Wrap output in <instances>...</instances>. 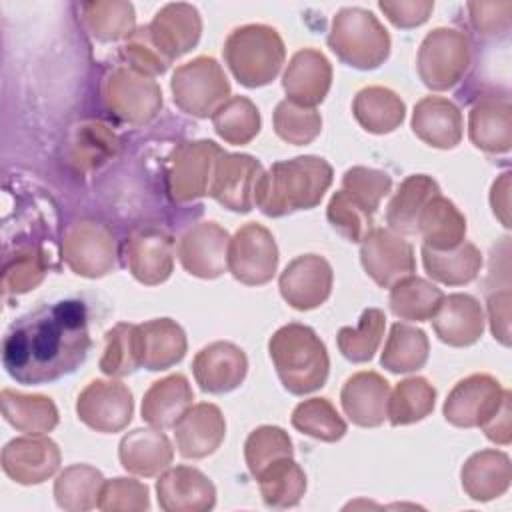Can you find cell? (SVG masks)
Masks as SVG:
<instances>
[{"mask_svg": "<svg viewBox=\"0 0 512 512\" xmlns=\"http://www.w3.org/2000/svg\"><path fill=\"white\" fill-rule=\"evenodd\" d=\"M90 348L82 302L44 306L12 324L4 340V368L22 384H42L72 372Z\"/></svg>", "mask_w": 512, "mask_h": 512, "instance_id": "obj_1", "label": "cell"}, {"mask_svg": "<svg viewBox=\"0 0 512 512\" xmlns=\"http://www.w3.org/2000/svg\"><path fill=\"white\" fill-rule=\"evenodd\" d=\"M270 354L290 392L302 394L322 386L328 372V358L322 342L310 328L290 324L278 330L270 342Z\"/></svg>", "mask_w": 512, "mask_h": 512, "instance_id": "obj_2", "label": "cell"}, {"mask_svg": "<svg viewBox=\"0 0 512 512\" xmlns=\"http://www.w3.org/2000/svg\"><path fill=\"white\" fill-rule=\"evenodd\" d=\"M330 184V166L320 158H296L276 164L266 188L260 192V204L266 214H282L294 208H306L320 200Z\"/></svg>", "mask_w": 512, "mask_h": 512, "instance_id": "obj_3", "label": "cell"}, {"mask_svg": "<svg viewBox=\"0 0 512 512\" xmlns=\"http://www.w3.org/2000/svg\"><path fill=\"white\" fill-rule=\"evenodd\" d=\"M284 50L274 30L266 26L238 28L226 44V58L246 86L266 84L280 68Z\"/></svg>", "mask_w": 512, "mask_h": 512, "instance_id": "obj_4", "label": "cell"}, {"mask_svg": "<svg viewBox=\"0 0 512 512\" xmlns=\"http://www.w3.org/2000/svg\"><path fill=\"white\" fill-rule=\"evenodd\" d=\"M330 46L352 66L372 68L388 54V34L370 12L346 8L334 18Z\"/></svg>", "mask_w": 512, "mask_h": 512, "instance_id": "obj_5", "label": "cell"}, {"mask_svg": "<svg viewBox=\"0 0 512 512\" xmlns=\"http://www.w3.org/2000/svg\"><path fill=\"white\" fill-rule=\"evenodd\" d=\"M172 90L174 100H178L184 110L204 116L228 94V82L214 60L198 58L174 74Z\"/></svg>", "mask_w": 512, "mask_h": 512, "instance_id": "obj_6", "label": "cell"}, {"mask_svg": "<svg viewBox=\"0 0 512 512\" xmlns=\"http://www.w3.org/2000/svg\"><path fill=\"white\" fill-rule=\"evenodd\" d=\"M58 466L56 444L46 438H14L2 450L4 472L20 484H38Z\"/></svg>", "mask_w": 512, "mask_h": 512, "instance_id": "obj_7", "label": "cell"}, {"mask_svg": "<svg viewBox=\"0 0 512 512\" xmlns=\"http://www.w3.org/2000/svg\"><path fill=\"white\" fill-rule=\"evenodd\" d=\"M80 418L98 430H118L132 416V396L116 382H92L78 398Z\"/></svg>", "mask_w": 512, "mask_h": 512, "instance_id": "obj_8", "label": "cell"}, {"mask_svg": "<svg viewBox=\"0 0 512 512\" xmlns=\"http://www.w3.org/2000/svg\"><path fill=\"white\" fill-rule=\"evenodd\" d=\"M230 262L236 278L250 284L266 282L276 268V246L272 236L256 224L242 228L232 244Z\"/></svg>", "mask_w": 512, "mask_h": 512, "instance_id": "obj_9", "label": "cell"}, {"mask_svg": "<svg viewBox=\"0 0 512 512\" xmlns=\"http://www.w3.org/2000/svg\"><path fill=\"white\" fill-rule=\"evenodd\" d=\"M330 266L318 256L294 260L280 278L284 298L296 308L318 306L330 292Z\"/></svg>", "mask_w": 512, "mask_h": 512, "instance_id": "obj_10", "label": "cell"}, {"mask_svg": "<svg viewBox=\"0 0 512 512\" xmlns=\"http://www.w3.org/2000/svg\"><path fill=\"white\" fill-rule=\"evenodd\" d=\"M246 372V358L242 350L232 344H212L204 348L194 362V374L202 390L226 392L240 384Z\"/></svg>", "mask_w": 512, "mask_h": 512, "instance_id": "obj_11", "label": "cell"}, {"mask_svg": "<svg viewBox=\"0 0 512 512\" xmlns=\"http://www.w3.org/2000/svg\"><path fill=\"white\" fill-rule=\"evenodd\" d=\"M362 260L366 270L380 284H390L394 278L412 272V250L410 246L386 230H374L364 246Z\"/></svg>", "mask_w": 512, "mask_h": 512, "instance_id": "obj_12", "label": "cell"}, {"mask_svg": "<svg viewBox=\"0 0 512 512\" xmlns=\"http://www.w3.org/2000/svg\"><path fill=\"white\" fill-rule=\"evenodd\" d=\"M388 382L378 374H356L342 392L346 414L362 426H376L384 420Z\"/></svg>", "mask_w": 512, "mask_h": 512, "instance_id": "obj_13", "label": "cell"}, {"mask_svg": "<svg viewBox=\"0 0 512 512\" xmlns=\"http://www.w3.org/2000/svg\"><path fill=\"white\" fill-rule=\"evenodd\" d=\"M224 436V422L218 408L200 404L190 410L176 428L180 452L184 456H206L210 454Z\"/></svg>", "mask_w": 512, "mask_h": 512, "instance_id": "obj_14", "label": "cell"}, {"mask_svg": "<svg viewBox=\"0 0 512 512\" xmlns=\"http://www.w3.org/2000/svg\"><path fill=\"white\" fill-rule=\"evenodd\" d=\"M226 232L214 224H204L186 234L182 242V262L198 276H218L224 268Z\"/></svg>", "mask_w": 512, "mask_h": 512, "instance_id": "obj_15", "label": "cell"}, {"mask_svg": "<svg viewBox=\"0 0 512 512\" xmlns=\"http://www.w3.org/2000/svg\"><path fill=\"white\" fill-rule=\"evenodd\" d=\"M2 414L6 422L28 434H42L54 428L58 416L50 398L24 396L4 388L0 394Z\"/></svg>", "mask_w": 512, "mask_h": 512, "instance_id": "obj_16", "label": "cell"}, {"mask_svg": "<svg viewBox=\"0 0 512 512\" xmlns=\"http://www.w3.org/2000/svg\"><path fill=\"white\" fill-rule=\"evenodd\" d=\"M152 30L158 44L162 42L164 50L170 52V56H178L198 40V12L186 4H168L156 14Z\"/></svg>", "mask_w": 512, "mask_h": 512, "instance_id": "obj_17", "label": "cell"}, {"mask_svg": "<svg viewBox=\"0 0 512 512\" xmlns=\"http://www.w3.org/2000/svg\"><path fill=\"white\" fill-rule=\"evenodd\" d=\"M330 68L322 54L314 50L298 52L286 72V90L302 102H318L328 88Z\"/></svg>", "mask_w": 512, "mask_h": 512, "instance_id": "obj_18", "label": "cell"}, {"mask_svg": "<svg viewBox=\"0 0 512 512\" xmlns=\"http://www.w3.org/2000/svg\"><path fill=\"white\" fill-rule=\"evenodd\" d=\"M140 354L142 362L150 370H160L184 354V334L182 330L168 322V320H156L140 328Z\"/></svg>", "mask_w": 512, "mask_h": 512, "instance_id": "obj_19", "label": "cell"}, {"mask_svg": "<svg viewBox=\"0 0 512 512\" xmlns=\"http://www.w3.org/2000/svg\"><path fill=\"white\" fill-rule=\"evenodd\" d=\"M192 394L182 376H170L156 382L144 398L142 414L154 426H170L176 422Z\"/></svg>", "mask_w": 512, "mask_h": 512, "instance_id": "obj_20", "label": "cell"}, {"mask_svg": "<svg viewBox=\"0 0 512 512\" xmlns=\"http://www.w3.org/2000/svg\"><path fill=\"white\" fill-rule=\"evenodd\" d=\"M126 468L140 474H154L170 460V444L162 434L150 430H136L122 440L120 450Z\"/></svg>", "mask_w": 512, "mask_h": 512, "instance_id": "obj_21", "label": "cell"}, {"mask_svg": "<svg viewBox=\"0 0 512 512\" xmlns=\"http://www.w3.org/2000/svg\"><path fill=\"white\" fill-rule=\"evenodd\" d=\"M110 238L94 228H78L68 238V262L78 270V274H104L110 266Z\"/></svg>", "mask_w": 512, "mask_h": 512, "instance_id": "obj_22", "label": "cell"}, {"mask_svg": "<svg viewBox=\"0 0 512 512\" xmlns=\"http://www.w3.org/2000/svg\"><path fill=\"white\" fill-rule=\"evenodd\" d=\"M460 38L452 30H436L432 32L420 52V72L428 86L446 88L452 84V78L444 66V62H452L460 54Z\"/></svg>", "mask_w": 512, "mask_h": 512, "instance_id": "obj_23", "label": "cell"}, {"mask_svg": "<svg viewBox=\"0 0 512 512\" xmlns=\"http://www.w3.org/2000/svg\"><path fill=\"white\" fill-rule=\"evenodd\" d=\"M414 130L434 146H452L458 138L456 108L444 100H424L414 114Z\"/></svg>", "mask_w": 512, "mask_h": 512, "instance_id": "obj_24", "label": "cell"}, {"mask_svg": "<svg viewBox=\"0 0 512 512\" xmlns=\"http://www.w3.org/2000/svg\"><path fill=\"white\" fill-rule=\"evenodd\" d=\"M356 116L372 132L392 130L404 116L402 102L388 90L368 88L356 98Z\"/></svg>", "mask_w": 512, "mask_h": 512, "instance_id": "obj_25", "label": "cell"}, {"mask_svg": "<svg viewBox=\"0 0 512 512\" xmlns=\"http://www.w3.org/2000/svg\"><path fill=\"white\" fill-rule=\"evenodd\" d=\"M426 348V338L420 330L396 324L384 350L382 364H386L392 372L414 370L426 360Z\"/></svg>", "mask_w": 512, "mask_h": 512, "instance_id": "obj_26", "label": "cell"}, {"mask_svg": "<svg viewBox=\"0 0 512 512\" xmlns=\"http://www.w3.org/2000/svg\"><path fill=\"white\" fill-rule=\"evenodd\" d=\"M440 298L442 294L438 288L430 286L420 278H412L394 288L392 310L404 318L422 320L434 312Z\"/></svg>", "mask_w": 512, "mask_h": 512, "instance_id": "obj_27", "label": "cell"}, {"mask_svg": "<svg viewBox=\"0 0 512 512\" xmlns=\"http://www.w3.org/2000/svg\"><path fill=\"white\" fill-rule=\"evenodd\" d=\"M382 326H384V314L380 310L364 312L360 326L356 330L352 328L340 330L338 342H340L342 354L354 362L372 358L382 334Z\"/></svg>", "mask_w": 512, "mask_h": 512, "instance_id": "obj_28", "label": "cell"}, {"mask_svg": "<svg viewBox=\"0 0 512 512\" xmlns=\"http://www.w3.org/2000/svg\"><path fill=\"white\" fill-rule=\"evenodd\" d=\"M108 348L102 360V370L108 374H126L142 362L140 354V330L120 324L108 334Z\"/></svg>", "mask_w": 512, "mask_h": 512, "instance_id": "obj_29", "label": "cell"}, {"mask_svg": "<svg viewBox=\"0 0 512 512\" xmlns=\"http://www.w3.org/2000/svg\"><path fill=\"white\" fill-rule=\"evenodd\" d=\"M292 422L302 432L322 438V440H338L346 430L344 422L338 418V414L332 410V406L318 398H314L306 404H300L294 412Z\"/></svg>", "mask_w": 512, "mask_h": 512, "instance_id": "obj_30", "label": "cell"}, {"mask_svg": "<svg viewBox=\"0 0 512 512\" xmlns=\"http://www.w3.org/2000/svg\"><path fill=\"white\" fill-rule=\"evenodd\" d=\"M434 406V390L422 378L406 380L396 388V396L392 402V422L406 424L412 420L424 418Z\"/></svg>", "mask_w": 512, "mask_h": 512, "instance_id": "obj_31", "label": "cell"}, {"mask_svg": "<svg viewBox=\"0 0 512 512\" xmlns=\"http://www.w3.org/2000/svg\"><path fill=\"white\" fill-rule=\"evenodd\" d=\"M430 190H436V186L428 178L414 176L406 180L400 194L390 204V224L402 232H416L418 206L426 200Z\"/></svg>", "mask_w": 512, "mask_h": 512, "instance_id": "obj_32", "label": "cell"}, {"mask_svg": "<svg viewBox=\"0 0 512 512\" xmlns=\"http://www.w3.org/2000/svg\"><path fill=\"white\" fill-rule=\"evenodd\" d=\"M216 130L230 142H246L258 132V112L242 98H234L222 106L214 118Z\"/></svg>", "mask_w": 512, "mask_h": 512, "instance_id": "obj_33", "label": "cell"}, {"mask_svg": "<svg viewBox=\"0 0 512 512\" xmlns=\"http://www.w3.org/2000/svg\"><path fill=\"white\" fill-rule=\"evenodd\" d=\"M472 304L474 302L466 296H450L446 300L442 314L436 318V330L442 340L462 344L476 338V326L470 322H462V318H466L474 310Z\"/></svg>", "mask_w": 512, "mask_h": 512, "instance_id": "obj_34", "label": "cell"}, {"mask_svg": "<svg viewBox=\"0 0 512 512\" xmlns=\"http://www.w3.org/2000/svg\"><path fill=\"white\" fill-rule=\"evenodd\" d=\"M88 22L98 38L110 40L122 36L126 30H130L134 12L130 4L124 2H112V4H88L86 6Z\"/></svg>", "mask_w": 512, "mask_h": 512, "instance_id": "obj_35", "label": "cell"}, {"mask_svg": "<svg viewBox=\"0 0 512 512\" xmlns=\"http://www.w3.org/2000/svg\"><path fill=\"white\" fill-rule=\"evenodd\" d=\"M304 488V476L294 462H278L262 480L264 496L270 504H292Z\"/></svg>", "mask_w": 512, "mask_h": 512, "instance_id": "obj_36", "label": "cell"}, {"mask_svg": "<svg viewBox=\"0 0 512 512\" xmlns=\"http://www.w3.org/2000/svg\"><path fill=\"white\" fill-rule=\"evenodd\" d=\"M134 254H146V258L132 260V270L140 280L158 282L168 276V270H170L168 242H162L158 238H142L138 240Z\"/></svg>", "mask_w": 512, "mask_h": 512, "instance_id": "obj_37", "label": "cell"}, {"mask_svg": "<svg viewBox=\"0 0 512 512\" xmlns=\"http://www.w3.org/2000/svg\"><path fill=\"white\" fill-rule=\"evenodd\" d=\"M320 128V120L312 110H296L282 102L276 110V130L282 138L292 142H308Z\"/></svg>", "mask_w": 512, "mask_h": 512, "instance_id": "obj_38", "label": "cell"}, {"mask_svg": "<svg viewBox=\"0 0 512 512\" xmlns=\"http://www.w3.org/2000/svg\"><path fill=\"white\" fill-rule=\"evenodd\" d=\"M270 446H272V454L290 456V440L280 428H260L250 436L246 444V456L254 474L260 472L264 462L270 460Z\"/></svg>", "mask_w": 512, "mask_h": 512, "instance_id": "obj_39", "label": "cell"}, {"mask_svg": "<svg viewBox=\"0 0 512 512\" xmlns=\"http://www.w3.org/2000/svg\"><path fill=\"white\" fill-rule=\"evenodd\" d=\"M42 266L38 262L36 256L32 254H26V256H20V258H14L10 260L6 266H4V290L6 292H24V290H30L32 286H36L42 278Z\"/></svg>", "mask_w": 512, "mask_h": 512, "instance_id": "obj_40", "label": "cell"}, {"mask_svg": "<svg viewBox=\"0 0 512 512\" xmlns=\"http://www.w3.org/2000/svg\"><path fill=\"white\" fill-rule=\"evenodd\" d=\"M464 252L458 254H436L424 248V260L430 274H434L442 282H462L472 276L470 258H464Z\"/></svg>", "mask_w": 512, "mask_h": 512, "instance_id": "obj_41", "label": "cell"}, {"mask_svg": "<svg viewBox=\"0 0 512 512\" xmlns=\"http://www.w3.org/2000/svg\"><path fill=\"white\" fill-rule=\"evenodd\" d=\"M380 8L398 26H414L428 18L430 2H380Z\"/></svg>", "mask_w": 512, "mask_h": 512, "instance_id": "obj_42", "label": "cell"}]
</instances>
